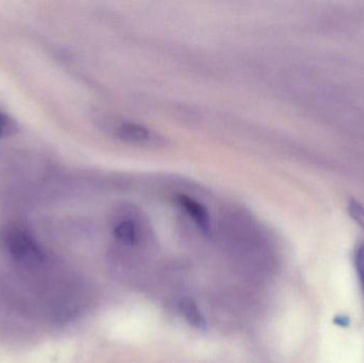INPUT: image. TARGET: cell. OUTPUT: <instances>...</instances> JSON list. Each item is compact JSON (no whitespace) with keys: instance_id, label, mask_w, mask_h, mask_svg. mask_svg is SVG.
Masks as SVG:
<instances>
[{"instance_id":"obj_4","label":"cell","mask_w":364,"mask_h":363,"mask_svg":"<svg viewBox=\"0 0 364 363\" xmlns=\"http://www.w3.org/2000/svg\"><path fill=\"white\" fill-rule=\"evenodd\" d=\"M178 206L182 211L196 224L197 227L201 232H210V219L205 207L201 206L198 202H195L192 198L186 196H181L178 198Z\"/></svg>"},{"instance_id":"obj_7","label":"cell","mask_w":364,"mask_h":363,"mask_svg":"<svg viewBox=\"0 0 364 363\" xmlns=\"http://www.w3.org/2000/svg\"><path fill=\"white\" fill-rule=\"evenodd\" d=\"M355 262H356V269L357 273H358L359 281H360L361 287H363L364 292V245L357 249Z\"/></svg>"},{"instance_id":"obj_5","label":"cell","mask_w":364,"mask_h":363,"mask_svg":"<svg viewBox=\"0 0 364 363\" xmlns=\"http://www.w3.org/2000/svg\"><path fill=\"white\" fill-rule=\"evenodd\" d=\"M179 307H181V313L183 315L184 319L193 327L198 328V330H205L207 327L205 317L199 310L194 300H191L190 298H181Z\"/></svg>"},{"instance_id":"obj_8","label":"cell","mask_w":364,"mask_h":363,"mask_svg":"<svg viewBox=\"0 0 364 363\" xmlns=\"http://www.w3.org/2000/svg\"><path fill=\"white\" fill-rule=\"evenodd\" d=\"M12 128L13 125L11 119L6 114L0 112V136L8 134Z\"/></svg>"},{"instance_id":"obj_1","label":"cell","mask_w":364,"mask_h":363,"mask_svg":"<svg viewBox=\"0 0 364 363\" xmlns=\"http://www.w3.org/2000/svg\"><path fill=\"white\" fill-rule=\"evenodd\" d=\"M111 232L124 249L138 251L151 249L155 243L153 228L144 213L132 205H121L111 215Z\"/></svg>"},{"instance_id":"obj_6","label":"cell","mask_w":364,"mask_h":363,"mask_svg":"<svg viewBox=\"0 0 364 363\" xmlns=\"http://www.w3.org/2000/svg\"><path fill=\"white\" fill-rule=\"evenodd\" d=\"M348 212L352 219L364 230V206L359 200H353L348 202Z\"/></svg>"},{"instance_id":"obj_2","label":"cell","mask_w":364,"mask_h":363,"mask_svg":"<svg viewBox=\"0 0 364 363\" xmlns=\"http://www.w3.org/2000/svg\"><path fill=\"white\" fill-rule=\"evenodd\" d=\"M2 245L8 255L19 266L36 269L43 266L46 256L30 232L18 226H11L2 232Z\"/></svg>"},{"instance_id":"obj_3","label":"cell","mask_w":364,"mask_h":363,"mask_svg":"<svg viewBox=\"0 0 364 363\" xmlns=\"http://www.w3.org/2000/svg\"><path fill=\"white\" fill-rule=\"evenodd\" d=\"M111 136L126 144L141 147H162L166 145V139L155 130L129 121H111Z\"/></svg>"}]
</instances>
